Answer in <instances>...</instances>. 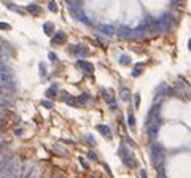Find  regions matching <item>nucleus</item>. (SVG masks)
I'll use <instances>...</instances> for the list:
<instances>
[{
	"label": "nucleus",
	"instance_id": "1",
	"mask_svg": "<svg viewBox=\"0 0 191 178\" xmlns=\"http://www.w3.org/2000/svg\"><path fill=\"white\" fill-rule=\"evenodd\" d=\"M78 65L81 67V69H85L88 73H91L92 72V67H91V64H88V62H78Z\"/></svg>",
	"mask_w": 191,
	"mask_h": 178
},
{
	"label": "nucleus",
	"instance_id": "2",
	"mask_svg": "<svg viewBox=\"0 0 191 178\" xmlns=\"http://www.w3.org/2000/svg\"><path fill=\"white\" fill-rule=\"evenodd\" d=\"M97 129H99L100 134H104V135H108L110 137V130H108V127H107V126H99Z\"/></svg>",
	"mask_w": 191,
	"mask_h": 178
},
{
	"label": "nucleus",
	"instance_id": "3",
	"mask_svg": "<svg viewBox=\"0 0 191 178\" xmlns=\"http://www.w3.org/2000/svg\"><path fill=\"white\" fill-rule=\"evenodd\" d=\"M29 11H30V13H40V7H37V5H30Z\"/></svg>",
	"mask_w": 191,
	"mask_h": 178
},
{
	"label": "nucleus",
	"instance_id": "4",
	"mask_svg": "<svg viewBox=\"0 0 191 178\" xmlns=\"http://www.w3.org/2000/svg\"><path fill=\"white\" fill-rule=\"evenodd\" d=\"M51 27H53V26H51V24H49V22H48V24L45 26V32H46V33H51Z\"/></svg>",
	"mask_w": 191,
	"mask_h": 178
},
{
	"label": "nucleus",
	"instance_id": "5",
	"mask_svg": "<svg viewBox=\"0 0 191 178\" xmlns=\"http://www.w3.org/2000/svg\"><path fill=\"white\" fill-rule=\"evenodd\" d=\"M8 24H3V22H0V29H8Z\"/></svg>",
	"mask_w": 191,
	"mask_h": 178
},
{
	"label": "nucleus",
	"instance_id": "6",
	"mask_svg": "<svg viewBox=\"0 0 191 178\" xmlns=\"http://www.w3.org/2000/svg\"><path fill=\"white\" fill-rule=\"evenodd\" d=\"M129 124H131V126H134V124H136V121H134V118H132V116L129 118Z\"/></svg>",
	"mask_w": 191,
	"mask_h": 178
},
{
	"label": "nucleus",
	"instance_id": "7",
	"mask_svg": "<svg viewBox=\"0 0 191 178\" xmlns=\"http://www.w3.org/2000/svg\"><path fill=\"white\" fill-rule=\"evenodd\" d=\"M2 127H3V122H2V121H0V130H2Z\"/></svg>",
	"mask_w": 191,
	"mask_h": 178
}]
</instances>
